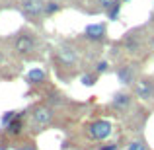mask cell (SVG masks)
<instances>
[{
    "label": "cell",
    "mask_w": 154,
    "mask_h": 150,
    "mask_svg": "<svg viewBox=\"0 0 154 150\" xmlns=\"http://www.w3.org/2000/svg\"><path fill=\"white\" fill-rule=\"evenodd\" d=\"M94 70H96V74H103V72H107L109 70V63H107V60H100V63L98 64H96V68H94Z\"/></svg>",
    "instance_id": "16"
},
{
    "label": "cell",
    "mask_w": 154,
    "mask_h": 150,
    "mask_svg": "<svg viewBox=\"0 0 154 150\" xmlns=\"http://www.w3.org/2000/svg\"><path fill=\"white\" fill-rule=\"evenodd\" d=\"M80 82H82V86H86V88L96 86V82H98V74H96V72H86V74L80 76Z\"/></svg>",
    "instance_id": "13"
},
{
    "label": "cell",
    "mask_w": 154,
    "mask_h": 150,
    "mask_svg": "<svg viewBox=\"0 0 154 150\" xmlns=\"http://www.w3.org/2000/svg\"><path fill=\"white\" fill-rule=\"evenodd\" d=\"M16 150H37V146H35L33 140H26V142H20Z\"/></svg>",
    "instance_id": "18"
},
{
    "label": "cell",
    "mask_w": 154,
    "mask_h": 150,
    "mask_svg": "<svg viewBox=\"0 0 154 150\" xmlns=\"http://www.w3.org/2000/svg\"><path fill=\"white\" fill-rule=\"evenodd\" d=\"M63 10V4L57 2V0H49V2H45V16L49 18V16H55L57 12Z\"/></svg>",
    "instance_id": "11"
},
{
    "label": "cell",
    "mask_w": 154,
    "mask_h": 150,
    "mask_svg": "<svg viewBox=\"0 0 154 150\" xmlns=\"http://www.w3.org/2000/svg\"><path fill=\"white\" fill-rule=\"evenodd\" d=\"M125 150H148V144H146V140H144L143 136H139V139L131 140Z\"/></svg>",
    "instance_id": "12"
},
{
    "label": "cell",
    "mask_w": 154,
    "mask_h": 150,
    "mask_svg": "<svg viewBox=\"0 0 154 150\" xmlns=\"http://www.w3.org/2000/svg\"><path fill=\"white\" fill-rule=\"evenodd\" d=\"M119 12H121V4H117V6H113L111 10L105 12V14H107V20L109 22H117V20H119Z\"/></svg>",
    "instance_id": "15"
},
{
    "label": "cell",
    "mask_w": 154,
    "mask_h": 150,
    "mask_svg": "<svg viewBox=\"0 0 154 150\" xmlns=\"http://www.w3.org/2000/svg\"><path fill=\"white\" fill-rule=\"evenodd\" d=\"M20 8L29 22L37 23L41 22V18H45V0H22Z\"/></svg>",
    "instance_id": "2"
},
{
    "label": "cell",
    "mask_w": 154,
    "mask_h": 150,
    "mask_svg": "<svg viewBox=\"0 0 154 150\" xmlns=\"http://www.w3.org/2000/svg\"><path fill=\"white\" fill-rule=\"evenodd\" d=\"M125 2H127V0H125Z\"/></svg>",
    "instance_id": "21"
},
{
    "label": "cell",
    "mask_w": 154,
    "mask_h": 150,
    "mask_svg": "<svg viewBox=\"0 0 154 150\" xmlns=\"http://www.w3.org/2000/svg\"><path fill=\"white\" fill-rule=\"evenodd\" d=\"M105 35H107L105 23H90V26L84 29V37H86L88 41H94V43L105 41Z\"/></svg>",
    "instance_id": "7"
},
{
    "label": "cell",
    "mask_w": 154,
    "mask_h": 150,
    "mask_svg": "<svg viewBox=\"0 0 154 150\" xmlns=\"http://www.w3.org/2000/svg\"><path fill=\"white\" fill-rule=\"evenodd\" d=\"M26 82L29 86H41V84L47 82V74L43 68H31L29 72L26 74Z\"/></svg>",
    "instance_id": "10"
},
{
    "label": "cell",
    "mask_w": 154,
    "mask_h": 150,
    "mask_svg": "<svg viewBox=\"0 0 154 150\" xmlns=\"http://www.w3.org/2000/svg\"><path fill=\"white\" fill-rule=\"evenodd\" d=\"M57 57L63 63V66H76L78 64V51L72 45H68V43H63L57 49Z\"/></svg>",
    "instance_id": "5"
},
{
    "label": "cell",
    "mask_w": 154,
    "mask_h": 150,
    "mask_svg": "<svg viewBox=\"0 0 154 150\" xmlns=\"http://www.w3.org/2000/svg\"><path fill=\"white\" fill-rule=\"evenodd\" d=\"M86 133L92 140H105V139L111 136L113 125H111V121H107V119H96L88 125Z\"/></svg>",
    "instance_id": "3"
},
{
    "label": "cell",
    "mask_w": 154,
    "mask_h": 150,
    "mask_svg": "<svg viewBox=\"0 0 154 150\" xmlns=\"http://www.w3.org/2000/svg\"><path fill=\"white\" fill-rule=\"evenodd\" d=\"M115 74H117V80H119L121 84H125V86H133V84L137 82L135 70H133V66H129V64H125V66H119Z\"/></svg>",
    "instance_id": "9"
},
{
    "label": "cell",
    "mask_w": 154,
    "mask_h": 150,
    "mask_svg": "<svg viewBox=\"0 0 154 150\" xmlns=\"http://www.w3.org/2000/svg\"><path fill=\"white\" fill-rule=\"evenodd\" d=\"M55 123V111L49 103H37L29 113V129L33 133H43Z\"/></svg>",
    "instance_id": "1"
},
{
    "label": "cell",
    "mask_w": 154,
    "mask_h": 150,
    "mask_svg": "<svg viewBox=\"0 0 154 150\" xmlns=\"http://www.w3.org/2000/svg\"><path fill=\"white\" fill-rule=\"evenodd\" d=\"M16 113H18V111H6V113H4V115H2V117H0V125H2V127H4V129H6V127H8V125H10V123H12V121H14V117H16Z\"/></svg>",
    "instance_id": "14"
},
{
    "label": "cell",
    "mask_w": 154,
    "mask_h": 150,
    "mask_svg": "<svg viewBox=\"0 0 154 150\" xmlns=\"http://www.w3.org/2000/svg\"><path fill=\"white\" fill-rule=\"evenodd\" d=\"M26 109H23V111H18L16 113V117H14V121H12L10 125H8L6 127V133L10 136H22L23 135V131H26Z\"/></svg>",
    "instance_id": "8"
},
{
    "label": "cell",
    "mask_w": 154,
    "mask_h": 150,
    "mask_svg": "<svg viewBox=\"0 0 154 150\" xmlns=\"http://www.w3.org/2000/svg\"><path fill=\"white\" fill-rule=\"evenodd\" d=\"M0 150H6V146H2V142H0Z\"/></svg>",
    "instance_id": "20"
},
{
    "label": "cell",
    "mask_w": 154,
    "mask_h": 150,
    "mask_svg": "<svg viewBox=\"0 0 154 150\" xmlns=\"http://www.w3.org/2000/svg\"><path fill=\"white\" fill-rule=\"evenodd\" d=\"M131 103H133V96L129 94V92H115L111 101H109L111 109H115V111H119V113H125L131 107Z\"/></svg>",
    "instance_id": "6"
},
{
    "label": "cell",
    "mask_w": 154,
    "mask_h": 150,
    "mask_svg": "<svg viewBox=\"0 0 154 150\" xmlns=\"http://www.w3.org/2000/svg\"><path fill=\"white\" fill-rule=\"evenodd\" d=\"M98 2H100V6H102L105 12L111 10V8H113V6H117V4H121L119 0H98Z\"/></svg>",
    "instance_id": "17"
},
{
    "label": "cell",
    "mask_w": 154,
    "mask_h": 150,
    "mask_svg": "<svg viewBox=\"0 0 154 150\" xmlns=\"http://www.w3.org/2000/svg\"><path fill=\"white\" fill-rule=\"evenodd\" d=\"M35 47H37V37H35V33H29V31H22L20 35H16L14 39V51L18 53V55H29L31 51H35Z\"/></svg>",
    "instance_id": "4"
},
{
    "label": "cell",
    "mask_w": 154,
    "mask_h": 150,
    "mask_svg": "<svg viewBox=\"0 0 154 150\" xmlns=\"http://www.w3.org/2000/svg\"><path fill=\"white\" fill-rule=\"evenodd\" d=\"M98 150H119V144H117V142H107V144L98 146Z\"/></svg>",
    "instance_id": "19"
}]
</instances>
